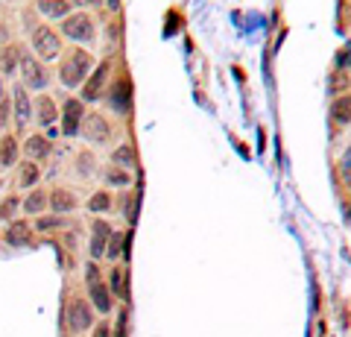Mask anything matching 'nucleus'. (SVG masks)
Returning <instances> with one entry per match:
<instances>
[{"instance_id": "473e14b6", "label": "nucleus", "mask_w": 351, "mask_h": 337, "mask_svg": "<svg viewBox=\"0 0 351 337\" xmlns=\"http://www.w3.org/2000/svg\"><path fill=\"white\" fill-rule=\"evenodd\" d=\"M85 281H88V285L103 281V273H100V267H97V261H88V264H85Z\"/></svg>"}, {"instance_id": "6ab92c4d", "label": "nucleus", "mask_w": 351, "mask_h": 337, "mask_svg": "<svg viewBox=\"0 0 351 337\" xmlns=\"http://www.w3.org/2000/svg\"><path fill=\"white\" fill-rule=\"evenodd\" d=\"M21 156V147H18V141L12 135H6L3 141H0V167H12L15 161Z\"/></svg>"}, {"instance_id": "2eb2a0df", "label": "nucleus", "mask_w": 351, "mask_h": 337, "mask_svg": "<svg viewBox=\"0 0 351 337\" xmlns=\"http://www.w3.org/2000/svg\"><path fill=\"white\" fill-rule=\"evenodd\" d=\"M56 103L50 100V97H36V121L41 126H50L53 121H56Z\"/></svg>"}, {"instance_id": "f257e3e1", "label": "nucleus", "mask_w": 351, "mask_h": 337, "mask_svg": "<svg viewBox=\"0 0 351 337\" xmlns=\"http://www.w3.org/2000/svg\"><path fill=\"white\" fill-rule=\"evenodd\" d=\"M91 68H94V56H91L88 50L76 47V50H71L68 56L62 59L59 80H62L64 89H76V85H82V82L88 80V73H91Z\"/></svg>"}, {"instance_id": "7ed1b4c3", "label": "nucleus", "mask_w": 351, "mask_h": 337, "mask_svg": "<svg viewBox=\"0 0 351 337\" xmlns=\"http://www.w3.org/2000/svg\"><path fill=\"white\" fill-rule=\"evenodd\" d=\"M91 325H94V308H91V302L73 297L68 302V329L73 334H82V332L91 329Z\"/></svg>"}, {"instance_id": "58836bf2", "label": "nucleus", "mask_w": 351, "mask_h": 337, "mask_svg": "<svg viewBox=\"0 0 351 337\" xmlns=\"http://www.w3.org/2000/svg\"><path fill=\"white\" fill-rule=\"evenodd\" d=\"M108 9H112V12H120V0H108Z\"/></svg>"}, {"instance_id": "1a4fd4ad", "label": "nucleus", "mask_w": 351, "mask_h": 337, "mask_svg": "<svg viewBox=\"0 0 351 337\" xmlns=\"http://www.w3.org/2000/svg\"><path fill=\"white\" fill-rule=\"evenodd\" d=\"M12 108H15V126L18 129H27L29 117H32V100L24 85H15L12 89Z\"/></svg>"}, {"instance_id": "72a5a7b5", "label": "nucleus", "mask_w": 351, "mask_h": 337, "mask_svg": "<svg viewBox=\"0 0 351 337\" xmlns=\"http://www.w3.org/2000/svg\"><path fill=\"white\" fill-rule=\"evenodd\" d=\"M348 65H351V45H346L343 50L337 53V71H346Z\"/></svg>"}, {"instance_id": "bb28decb", "label": "nucleus", "mask_w": 351, "mask_h": 337, "mask_svg": "<svg viewBox=\"0 0 351 337\" xmlns=\"http://www.w3.org/2000/svg\"><path fill=\"white\" fill-rule=\"evenodd\" d=\"M76 170H80V176H85V179H88V176H94V156L88 153V150L76 156Z\"/></svg>"}, {"instance_id": "79ce46f5", "label": "nucleus", "mask_w": 351, "mask_h": 337, "mask_svg": "<svg viewBox=\"0 0 351 337\" xmlns=\"http://www.w3.org/2000/svg\"><path fill=\"white\" fill-rule=\"evenodd\" d=\"M0 185H3V182H0Z\"/></svg>"}, {"instance_id": "f03ea898", "label": "nucleus", "mask_w": 351, "mask_h": 337, "mask_svg": "<svg viewBox=\"0 0 351 337\" xmlns=\"http://www.w3.org/2000/svg\"><path fill=\"white\" fill-rule=\"evenodd\" d=\"M32 47L41 62H56L62 56V38L59 32H53L50 27H36L32 30Z\"/></svg>"}, {"instance_id": "f8f14e48", "label": "nucleus", "mask_w": 351, "mask_h": 337, "mask_svg": "<svg viewBox=\"0 0 351 337\" xmlns=\"http://www.w3.org/2000/svg\"><path fill=\"white\" fill-rule=\"evenodd\" d=\"M108 97H112V106L117 108L120 115H126L129 112V100H132V85H129V80L126 77H120L114 85H112V91H108Z\"/></svg>"}, {"instance_id": "f3484780", "label": "nucleus", "mask_w": 351, "mask_h": 337, "mask_svg": "<svg viewBox=\"0 0 351 337\" xmlns=\"http://www.w3.org/2000/svg\"><path fill=\"white\" fill-rule=\"evenodd\" d=\"M331 117H334V124H339V126H348L351 124V97L348 94H339L337 100H334Z\"/></svg>"}, {"instance_id": "393cba45", "label": "nucleus", "mask_w": 351, "mask_h": 337, "mask_svg": "<svg viewBox=\"0 0 351 337\" xmlns=\"http://www.w3.org/2000/svg\"><path fill=\"white\" fill-rule=\"evenodd\" d=\"M112 161L114 165H120V167H135V150H132L129 144H123V147H117L114 153H112Z\"/></svg>"}, {"instance_id": "c756f323", "label": "nucleus", "mask_w": 351, "mask_h": 337, "mask_svg": "<svg viewBox=\"0 0 351 337\" xmlns=\"http://www.w3.org/2000/svg\"><path fill=\"white\" fill-rule=\"evenodd\" d=\"M348 82H351V80H348V73H346V71H337L334 77H331V91H334V94L346 91V89H348Z\"/></svg>"}, {"instance_id": "0eeeda50", "label": "nucleus", "mask_w": 351, "mask_h": 337, "mask_svg": "<svg viewBox=\"0 0 351 337\" xmlns=\"http://www.w3.org/2000/svg\"><path fill=\"white\" fill-rule=\"evenodd\" d=\"M21 73H24V89H44V85L50 82L47 71H44V65L36 62V56H21Z\"/></svg>"}, {"instance_id": "f704fd0d", "label": "nucleus", "mask_w": 351, "mask_h": 337, "mask_svg": "<svg viewBox=\"0 0 351 337\" xmlns=\"http://www.w3.org/2000/svg\"><path fill=\"white\" fill-rule=\"evenodd\" d=\"M9 112H12V100H0V132L9 124Z\"/></svg>"}, {"instance_id": "4468645a", "label": "nucleus", "mask_w": 351, "mask_h": 337, "mask_svg": "<svg viewBox=\"0 0 351 337\" xmlns=\"http://www.w3.org/2000/svg\"><path fill=\"white\" fill-rule=\"evenodd\" d=\"M108 290L117 299H129V281H126L123 267H112V273H108Z\"/></svg>"}, {"instance_id": "dca6fc26", "label": "nucleus", "mask_w": 351, "mask_h": 337, "mask_svg": "<svg viewBox=\"0 0 351 337\" xmlns=\"http://www.w3.org/2000/svg\"><path fill=\"white\" fill-rule=\"evenodd\" d=\"M50 205H53V211H56V214H68V211L76 209V197H73L71 191L56 188V191L50 194Z\"/></svg>"}, {"instance_id": "a878e982", "label": "nucleus", "mask_w": 351, "mask_h": 337, "mask_svg": "<svg viewBox=\"0 0 351 337\" xmlns=\"http://www.w3.org/2000/svg\"><path fill=\"white\" fill-rule=\"evenodd\" d=\"M21 209V200L18 197H6L3 205H0V220H6V223H12L15 220V214Z\"/></svg>"}, {"instance_id": "b1692460", "label": "nucleus", "mask_w": 351, "mask_h": 337, "mask_svg": "<svg viewBox=\"0 0 351 337\" xmlns=\"http://www.w3.org/2000/svg\"><path fill=\"white\" fill-rule=\"evenodd\" d=\"M108 209H112V194H108V191H97L94 197L88 200V211H91V214H103Z\"/></svg>"}, {"instance_id": "c9c22d12", "label": "nucleus", "mask_w": 351, "mask_h": 337, "mask_svg": "<svg viewBox=\"0 0 351 337\" xmlns=\"http://www.w3.org/2000/svg\"><path fill=\"white\" fill-rule=\"evenodd\" d=\"M117 337H126V311H120L117 317Z\"/></svg>"}, {"instance_id": "4be33fe9", "label": "nucleus", "mask_w": 351, "mask_h": 337, "mask_svg": "<svg viewBox=\"0 0 351 337\" xmlns=\"http://www.w3.org/2000/svg\"><path fill=\"white\" fill-rule=\"evenodd\" d=\"M21 205H24V211H27V214H38V211H44V209L50 205V194H44V191L36 188L24 202H21Z\"/></svg>"}, {"instance_id": "4c0bfd02", "label": "nucleus", "mask_w": 351, "mask_h": 337, "mask_svg": "<svg viewBox=\"0 0 351 337\" xmlns=\"http://www.w3.org/2000/svg\"><path fill=\"white\" fill-rule=\"evenodd\" d=\"M59 132H62V129H59V126H50V129H47V135H44V138H47V141H50V138H56Z\"/></svg>"}, {"instance_id": "e433bc0d", "label": "nucleus", "mask_w": 351, "mask_h": 337, "mask_svg": "<svg viewBox=\"0 0 351 337\" xmlns=\"http://www.w3.org/2000/svg\"><path fill=\"white\" fill-rule=\"evenodd\" d=\"M94 337H112V329H108L106 323H100V325H94Z\"/></svg>"}, {"instance_id": "ddd939ff", "label": "nucleus", "mask_w": 351, "mask_h": 337, "mask_svg": "<svg viewBox=\"0 0 351 337\" xmlns=\"http://www.w3.org/2000/svg\"><path fill=\"white\" fill-rule=\"evenodd\" d=\"M21 153H24L29 161H44L50 156V141L44 138V135H32V138H27V144H24V150H21Z\"/></svg>"}, {"instance_id": "6e6552de", "label": "nucleus", "mask_w": 351, "mask_h": 337, "mask_svg": "<svg viewBox=\"0 0 351 337\" xmlns=\"http://www.w3.org/2000/svg\"><path fill=\"white\" fill-rule=\"evenodd\" d=\"M106 80H108V59H106L103 65H97L91 77H88V80L82 82V100H85V103H94L97 97L103 94V85H106Z\"/></svg>"}, {"instance_id": "a211bd4d", "label": "nucleus", "mask_w": 351, "mask_h": 337, "mask_svg": "<svg viewBox=\"0 0 351 337\" xmlns=\"http://www.w3.org/2000/svg\"><path fill=\"white\" fill-rule=\"evenodd\" d=\"M18 65H21V50L15 45H9V47L0 50V73H3V77H12Z\"/></svg>"}, {"instance_id": "9d476101", "label": "nucleus", "mask_w": 351, "mask_h": 337, "mask_svg": "<svg viewBox=\"0 0 351 337\" xmlns=\"http://www.w3.org/2000/svg\"><path fill=\"white\" fill-rule=\"evenodd\" d=\"M88 293H91V305L100 311V314H108L114 305V297L112 290H108L106 281H94V285H88Z\"/></svg>"}, {"instance_id": "7c9ffc66", "label": "nucleus", "mask_w": 351, "mask_h": 337, "mask_svg": "<svg viewBox=\"0 0 351 337\" xmlns=\"http://www.w3.org/2000/svg\"><path fill=\"white\" fill-rule=\"evenodd\" d=\"M91 229H94V237H100V241L108 244V237H112V226H108L106 220H94Z\"/></svg>"}, {"instance_id": "ea45409f", "label": "nucleus", "mask_w": 351, "mask_h": 337, "mask_svg": "<svg viewBox=\"0 0 351 337\" xmlns=\"http://www.w3.org/2000/svg\"><path fill=\"white\" fill-rule=\"evenodd\" d=\"M80 3H88V6H103L106 0H80Z\"/></svg>"}, {"instance_id": "9b49d317", "label": "nucleus", "mask_w": 351, "mask_h": 337, "mask_svg": "<svg viewBox=\"0 0 351 337\" xmlns=\"http://www.w3.org/2000/svg\"><path fill=\"white\" fill-rule=\"evenodd\" d=\"M3 237L9 246H27V244H32V226L27 220H12Z\"/></svg>"}, {"instance_id": "aec40b11", "label": "nucleus", "mask_w": 351, "mask_h": 337, "mask_svg": "<svg viewBox=\"0 0 351 337\" xmlns=\"http://www.w3.org/2000/svg\"><path fill=\"white\" fill-rule=\"evenodd\" d=\"M68 0H38V12L44 18H68Z\"/></svg>"}, {"instance_id": "a19ab883", "label": "nucleus", "mask_w": 351, "mask_h": 337, "mask_svg": "<svg viewBox=\"0 0 351 337\" xmlns=\"http://www.w3.org/2000/svg\"><path fill=\"white\" fill-rule=\"evenodd\" d=\"M0 100H3V80H0Z\"/></svg>"}, {"instance_id": "cd10ccee", "label": "nucleus", "mask_w": 351, "mask_h": 337, "mask_svg": "<svg viewBox=\"0 0 351 337\" xmlns=\"http://www.w3.org/2000/svg\"><path fill=\"white\" fill-rule=\"evenodd\" d=\"M36 229H38V232H53V229H64V220H62L59 214L41 217V220H36Z\"/></svg>"}, {"instance_id": "5701e85b", "label": "nucleus", "mask_w": 351, "mask_h": 337, "mask_svg": "<svg viewBox=\"0 0 351 337\" xmlns=\"http://www.w3.org/2000/svg\"><path fill=\"white\" fill-rule=\"evenodd\" d=\"M123 253H126V235L123 232H112V237H108V244H106V258L117 261Z\"/></svg>"}, {"instance_id": "412c9836", "label": "nucleus", "mask_w": 351, "mask_h": 337, "mask_svg": "<svg viewBox=\"0 0 351 337\" xmlns=\"http://www.w3.org/2000/svg\"><path fill=\"white\" fill-rule=\"evenodd\" d=\"M38 179H41V170H38V165L36 161H24V165L18 167V185L21 188H32V185H38Z\"/></svg>"}, {"instance_id": "39448f33", "label": "nucleus", "mask_w": 351, "mask_h": 337, "mask_svg": "<svg viewBox=\"0 0 351 337\" xmlns=\"http://www.w3.org/2000/svg\"><path fill=\"white\" fill-rule=\"evenodd\" d=\"M82 135L91 141V144H106V141L112 138V124H108L100 112H88L82 117Z\"/></svg>"}, {"instance_id": "423d86ee", "label": "nucleus", "mask_w": 351, "mask_h": 337, "mask_svg": "<svg viewBox=\"0 0 351 337\" xmlns=\"http://www.w3.org/2000/svg\"><path fill=\"white\" fill-rule=\"evenodd\" d=\"M82 117H85V103L82 100H68L62 108V135L73 138L82 132Z\"/></svg>"}, {"instance_id": "c85d7f7f", "label": "nucleus", "mask_w": 351, "mask_h": 337, "mask_svg": "<svg viewBox=\"0 0 351 337\" xmlns=\"http://www.w3.org/2000/svg\"><path fill=\"white\" fill-rule=\"evenodd\" d=\"M103 179H106V185H117V188H126V185L132 182V176L126 170H108V173H103Z\"/></svg>"}, {"instance_id": "20e7f679", "label": "nucleus", "mask_w": 351, "mask_h": 337, "mask_svg": "<svg viewBox=\"0 0 351 337\" xmlns=\"http://www.w3.org/2000/svg\"><path fill=\"white\" fill-rule=\"evenodd\" d=\"M62 32L71 41H85V45H88V41H94V36H97V32H94V21L88 18L85 12H76V15L64 18L62 21Z\"/></svg>"}, {"instance_id": "2f4dec72", "label": "nucleus", "mask_w": 351, "mask_h": 337, "mask_svg": "<svg viewBox=\"0 0 351 337\" xmlns=\"http://www.w3.org/2000/svg\"><path fill=\"white\" fill-rule=\"evenodd\" d=\"M339 176H343V182L351 188V147L346 150V156H343V161H339Z\"/></svg>"}]
</instances>
